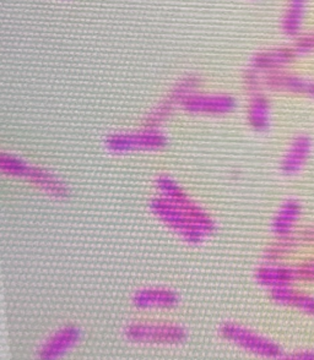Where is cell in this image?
Instances as JSON below:
<instances>
[{
    "label": "cell",
    "mask_w": 314,
    "mask_h": 360,
    "mask_svg": "<svg viewBox=\"0 0 314 360\" xmlns=\"http://www.w3.org/2000/svg\"><path fill=\"white\" fill-rule=\"evenodd\" d=\"M272 85L279 90L287 91L291 94H299L314 100V80L299 75H277L272 79Z\"/></svg>",
    "instance_id": "ba28073f"
},
{
    "label": "cell",
    "mask_w": 314,
    "mask_h": 360,
    "mask_svg": "<svg viewBox=\"0 0 314 360\" xmlns=\"http://www.w3.org/2000/svg\"><path fill=\"white\" fill-rule=\"evenodd\" d=\"M221 333L225 340L234 342V345L241 347L248 353L264 359L279 360L284 354V349L277 342L246 327L227 325L221 330Z\"/></svg>",
    "instance_id": "6da1fadb"
},
{
    "label": "cell",
    "mask_w": 314,
    "mask_h": 360,
    "mask_svg": "<svg viewBox=\"0 0 314 360\" xmlns=\"http://www.w3.org/2000/svg\"><path fill=\"white\" fill-rule=\"evenodd\" d=\"M272 298L284 307L295 309L307 316L314 318V295L313 294L295 288L294 285L272 289Z\"/></svg>",
    "instance_id": "5b68a950"
},
{
    "label": "cell",
    "mask_w": 314,
    "mask_h": 360,
    "mask_svg": "<svg viewBox=\"0 0 314 360\" xmlns=\"http://www.w3.org/2000/svg\"><path fill=\"white\" fill-rule=\"evenodd\" d=\"M128 338L140 343L176 345L186 340V333L177 326L134 325L128 330Z\"/></svg>",
    "instance_id": "7a4b0ae2"
},
{
    "label": "cell",
    "mask_w": 314,
    "mask_h": 360,
    "mask_svg": "<svg viewBox=\"0 0 314 360\" xmlns=\"http://www.w3.org/2000/svg\"><path fill=\"white\" fill-rule=\"evenodd\" d=\"M295 267L297 282L301 283H310L314 285V257H308L299 264L294 265Z\"/></svg>",
    "instance_id": "30bf717a"
},
{
    "label": "cell",
    "mask_w": 314,
    "mask_h": 360,
    "mask_svg": "<svg viewBox=\"0 0 314 360\" xmlns=\"http://www.w3.org/2000/svg\"><path fill=\"white\" fill-rule=\"evenodd\" d=\"M279 360H314V349L284 352V354Z\"/></svg>",
    "instance_id": "4fadbf2b"
},
{
    "label": "cell",
    "mask_w": 314,
    "mask_h": 360,
    "mask_svg": "<svg viewBox=\"0 0 314 360\" xmlns=\"http://www.w3.org/2000/svg\"><path fill=\"white\" fill-rule=\"evenodd\" d=\"M81 340L80 330L75 327H65L56 332L53 336L48 337L39 351L37 352L39 360H58L65 356L68 352L77 346Z\"/></svg>",
    "instance_id": "3957f363"
},
{
    "label": "cell",
    "mask_w": 314,
    "mask_h": 360,
    "mask_svg": "<svg viewBox=\"0 0 314 360\" xmlns=\"http://www.w3.org/2000/svg\"><path fill=\"white\" fill-rule=\"evenodd\" d=\"M294 48L299 56L314 53V30L297 38Z\"/></svg>",
    "instance_id": "8fae6325"
},
{
    "label": "cell",
    "mask_w": 314,
    "mask_h": 360,
    "mask_svg": "<svg viewBox=\"0 0 314 360\" xmlns=\"http://www.w3.org/2000/svg\"><path fill=\"white\" fill-rule=\"evenodd\" d=\"M302 212L303 207L301 201L297 199L286 200L274 222V231L279 238L290 237L295 234Z\"/></svg>",
    "instance_id": "52a82bcc"
},
{
    "label": "cell",
    "mask_w": 314,
    "mask_h": 360,
    "mask_svg": "<svg viewBox=\"0 0 314 360\" xmlns=\"http://www.w3.org/2000/svg\"><path fill=\"white\" fill-rule=\"evenodd\" d=\"M294 237L296 238V240L299 242L302 248L314 245V224H310V226L302 228L301 231L294 234Z\"/></svg>",
    "instance_id": "7c38bea8"
},
{
    "label": "cell",
    "mask_w": 314,
    "mask_h": 360,
    "mask_svg": "<svg viewBox=\"0 0 314 360\" xmlns=\"http://www.w3.org/2000/svg\"><path fill=\"white\" fill-rule=\"evenodd\" d=\"M308 1L310 0H290L289 1V8H287L285 15V24H284L286 34H290V36H297L300 34Z\"/></svg>",
    "instance_id": "9c48e42d"
},
{
    "label": "cell",
    "mask_w": 314,
    "mask_h": 360,
    "mask_svg": "<svg viewBox=\"0 0 314 360\" xmlns=\"http://www.w3.org/2000/svg\"><path fill=\"white\" fill-rule=\"evenodd\" d=\"M258 278L262 285H267L272 290L297 283L294 265H285L281 262H272V265L262 267L258 272Z\"/></svg>",
    "instance_id": "8992f818"
},
{
    "label": "cell",
    "mask_w": 314,
    "mask_h": 360,
    "mask_svg": "<svg viewBox=\"0 0 314 360\" xmlns=\"http://www.w3.org/2000/svg\"><path fill=\"white\" fill-rule=\"evenodd\" d=\"M313 151V139L307 134L297 135L282 160V172L287 176H295L300 173L310 161Z\"/></svg>",
    "instance_id": "277c9868"
}]
</instances>
